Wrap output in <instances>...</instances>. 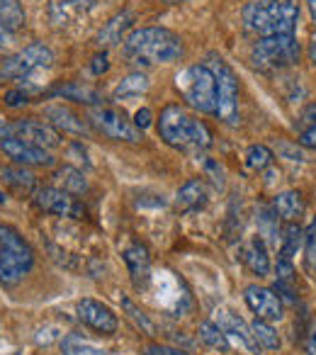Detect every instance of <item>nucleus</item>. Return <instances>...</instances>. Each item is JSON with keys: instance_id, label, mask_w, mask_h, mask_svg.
<instances>
[{"instance_id": "1", "label": "nucleus", "mask_w": 316, "mask_h": 355, "mask_svg": "<svg viewBox=\"0 0 316 355\" xmlns=\"http://www.w3.org/2000/svg\"><path fill=\"white\" fill-rule=\"evenodd\" d=\"M183 40L166 27H141L124 40V56L129 59V64L137 66L173 64L183 59Z\"/></svg>"}, {"instance_id": "2", "label": "nucleus", "mask_w": 316, "mask_h": 355, "mask_svg": "<svg viewBox=\"0 0 316 355\" xmlns=\"http://www.w3.org/2000/svg\"><path fill=\"white\" fill-rule=\"evenodd\" d=\"M158 134L168 146L185 153H202L212 146V129L195 119L188 110L180 105H166L158 117Z\"/></svg>"}, {"instance_id": "3", "label": "nucleus", "mask_w": 316, "mask_h": 355, "mask_svg": "<svg viewBox=\"0 0 316 355\" xmlns=\"http://www.w3.org/2000/svg\"><path fill=\"white\" fill-rule=\"evenodd\" d=\"M243 22L258 37L295 35L299 22L297 0H258L243 8Z\"/></svg>"}, {"instance_id": "4", "label": "nucleus", "mask_w": 316, "mask_h": 355, "mask_svg": "<svg viewBox=\"0 0 316 355\" xmlns=\"http://www.w3.org/2000/svg\"><path fill=\"white\" fill-rule=\"evenodd\" d=\"M175 88L193 110L204 114L217 112V78L209 66L195 64L183 69L175 76Z\"/></svg>"}, {"instance_id": "5", "label": "nucleus", "mask_w": 316, "mask_h": 355, "mask_svg": "<svg viewBox=\"0 0 316 355\" xmlns=\"http://www.w3.org/2000/svg\"><path fill=\"white\" fill-rule=\"evenodd\" d=\"M35 266V253L30 243L12 227L0 224V282L12 287L27 275Z\"/></svg>"}, {"instance_id": "6", "label": "nucleus", "mask_w": 316, "mask_h": 355, "mask_svg": "<svg viewBox=\"0 0 316 355\" xmlns=\"http://www.w3.org/2000/svg\"><path fill=\"white\" fill-rule=\"evenodd\" d=\"M301 46L295 35H275L261 37L253 46V64L261 71H280L290 69L299 61Z\"/></svg>"}, {"instance_id": "7", "label": "nucleus", "mask_w": 316, "mask_h": 355, "mask_svg": "<svg viewBox=\"0 0 316 355\" xmlns=\"http://www.w3.org/2000/svg\"><path fill=\"white\" fill-rule=\"evenodd\" d=\"M204 66H209V71L217 78V117L229 127H236L238 119V80L234 76V71L229 69L227 61L222 59H209Z\"/></svg>"}, {"instance_id": "8", "label": "nucleus", "mask_w": 316, "mask_h": 355, "mask_svg": "<svg viewBox=\"0 0 316 355\" xmlns=\"http://www.w3.org/2000/svg\"><path fill=\"white\" fill-rule=\"evenodd\" d=\"M90 124L98 129L100 134H105L112 141H127V144H139L141 141V129L134 122H129V117L124 112L114 107H105V105H95L90 110Z\"/></svg>"}, {"instance_id": "9", "label": "nucleus", "mask_w": 316, "mask_h": 355, "mask_svg": "<svg viewBox=\"0 0 316 355\" xmlns=\"http://www.w3.org/2000/svg\"><path fill=\"white\" fill-rule=\"evenodd\" d=\"M51 64H54L51 49L37 42V44L25 46V49L17 51L15 56L3 61V66H0V78H10V80L25 78V76H30L32 71L49 69Z\"/></svg>"}, {"instance_id": "10", "label": "nucleus", "mask_w": 316, "mask_h": 355, "mask_svg": "<svg viewBox=\"0 0 316 355\" xmlns=\"http://www.w3.org/2000/svg\"><path fill=\"white\" fill-rule=\"evenodd\" d=\"M76 311H78V319L83 321L88 329L98 331V334H105V336L117 334V329H119L117 316H114V311L109 309L107 304H103V302L93 300V297H83V300L76 304Z\"/></svg>"}, {"instance_id": "11", "label": "nucleus", "mask_w": 316, "mask_h": 355, "mask_svg": "<svg viewBox=\"0 0 316 355\" xmlns=\"http://www.w3.org/2000/svg\"><path fill=\"white\" fill-rule=\"evenodd\" d=\"M32 200H35L37 209H42L46 214H56V217H80L83 214V207L76 202L73 195L61 188H51V185L35 190Z\"/></svg>"}, {"instance_id": "12", "label": "nucleus", "mask_w": 316, "mask_h": 355, "mask_svg": "<svg viewBox=\"0 0 316 355\" xmlns=\"http://www.w3.org/2000/svg\"><path fill=\"white\" fill-rule=\"evenodd\" d=\"M243 300H246L248 309L256 314V319L263 321H280L282 319V300L275 295V290L261 285H248L243 290Z\"/></svg>"}, {"instance_id": "13", "label": "nucleus", "mask_w": 316, "mask_h": 355, "mask_svg": "<svg viewBox=\"0 0 316 355\" xmlns=\"http://www.w3.org/2000/svg\"><path fill=\"white\" fill-rule=\"evenodd\" d=\"M0 148H3V153L8 158H12L20 166H54V156L46 148L25 141V139H17V137L3 139Z\"/></svg>"}, {"instance_id": "14", "label": "nucleus", "mask_w": 316, "mask_h": 355, "mask_svg": "<svg viewBox=\"0 0 316 355\" xmlns=\"http://www.w3.org/2000/svg\"><path fill=\"white\" fill-rule=\"evenodd\" d=\"M12 137L25 139V141L37 144L42 148H54L61 144V134L51 124L37 122V119H20V122H15V134Z\"/></svg>"}, {"instance_id": "15", "label": "nucleus", "mask_w": 316, "mask_h": 355, "mask_svg": "<svg viewBox=\"0 0 316 355\" xmlns=\"http://www.w3.org/2000/svg\"><path fill=\"white\" fill-rule=\"evenodd\" d=\"M124 263L129 268V275L137 290H143L151 280V253L143 243H132L124 248Z\"/></svg>"}, {"instance_id": "16", "label": "nucleus", "mask_w": 316, "mask_h": 355, "mask_svg": "<svg viewBox=\"0 0 316 355\" xmlns=\"http://www.w3.org/2000/svg\"><path fill=\"white\" fill-rule=\"evenodd\" d=\"M209 195H207V185L200 178H193L188 183L180 185V190L175 193V212L180 214H193L207 205Z\"/></svg>"}, {"instance_id": "17", "label": "nucleus", "mask_w": 316, "mask_h": 355, "mask_svg": "<svg viewBox=\"0 0 316 355\" xmlns=\"http://www.w3.org/2000/svg\"><path fill=\"white\" fill-rule=\"evenodd\" d=\"M217 326L224 331L227 336H231V338H236L238 343L243 345L246 350H258V343L256 338H253V331L251 326L246 324V321L241 319V316H236L234 311L229 309H219L217 311Z\"/></svg>"}, {"instance_id": "18", "label": "nucleus", "mask_w": 316, "mask_h": 355, "mask_svg": "<svg viewBox=\"0 0 316 355\" xmlns=\"http://www.w3.org/2000/svg\"><path fill=\"white\" fill-rule=\"evenodd\" d=\"M272 209H275L277 217L285 219V222H297V219L304 214L306 202H304V198H301V193H297V190H282V193H277L275 200H272Z\"/></svg>"}, {"instance_id": "19", "label": "nucleus", "mask_w": 316, "mask_h": 355, "mask_svg": "<svg viewBox=\"0 0 316 355\" xmlns=\"http://www.w3.org/2000/svg\"><path fill=\"white\" fill-rule=\"evenodd\" d=\"M44 117L49 119V124L54 129H61V132H69V134H85L88 132V127H85V122L78 117V114H73L69 107H64V105H51V107L44 110Z\"/></svg>"}, {"instance_id": "20", "label": "nucleus", "mask_w": 316, "mask_h": 355, "mask_svg": "<svg viewBox=\"0 0 316 355\" xmlns=\"http://www.w3.org/2000/svg\"><path fill=\"white\" fill-rule=\"evenodd\" d=\"M243 261L251 268V272H256L258 277L270 275V256H267V246L261 236H253L246 243V251H243Z\"/></svg>"}, {"instance_id": "21", "label": "nucleus", "mask_w": 316, "mask_h": 355, "mask_svg": "<svg viewBox=\"0 0 316 355\" xmlns=\"http://www.w3.org/2000/svg\"><path fill=\"white\" fill-rule=\"evenodd\" d=\"M132 22H134L132 10H124V12H119V15H114L112 20L98 32V44L100 46H117L119 42H122L124 32L132 27Z\"/></svg>"}, {"instance_id": "22", "label": "nucleus", "mask_w": 316, "mask_h": 355, "mask_svg": "<svg viewBox=\"0 0 316 355\" xmlns=\"http://www.w3.org/2000/svg\"><path fill=\"white\" fill-rule=\"evenodd\" d=\"M0 25L8 32H17L25 27V10L20 0H0Z\"/></svg>"}, {"instance_id": "23", "label": "nucleus", "mask_w": 316, "mask_h": 355, "mask_svg": "<svg viewBox=\"0 0 316 355\" xmlns=\"http://www.w3.org/2000/svg\"><path fill=\"white\" fill-rule=\"evenodd\" d=\"M0 175H3V180H6L10 188H15L17 193H22V195L35 193V188H37L35 175H32L30 171H25V168H3Z\"/></svg>"}, {"instance_id": "24", "label": "nucleus", "mask_w": 316, "mask_h": 355, "mask_svg": "<svg viewBox=\"0 0 316 355\" xmlns=\"http://www.w3.org/2000/svg\"><path fill=\"white\" fill-rule=\"evenodd\" d=\"M54 95L64 100H76V103H85V105H98L100 103V95L95 93L93 88L88 85H80V83H66V85H59V88L51 90Z\"/></svg>"}, {"instance_id": "25", "label": "nucleus", "mask_w": 316, "mask_h": 355, "mask_svg": "<svg viewBox=\"0 0 316 355\" xmlns=\"http://www.w3.org/2000/svg\"><path fill=\"white\" fill-rule=\"evenodd\" d=\"M151 80H148L146 73H129L127 78H122L114 88V100H124V98H132V95H141L148 90Z\"/></svg>"}, {"instance_id": "26", "label": "nucleus", "mask_w": 316, "mask_h": 355, "mask_svg": "<svg viewBox=\"0 0 316 355\" xmlns=\"http://www.w3.org/2000/svg\"><path fill=\"white\" fill-rule=\"evenodd\" d=\"M61 353L64 355H107V350L93 345L80 334H69L61 338Z\"/></svg>"}, {"instance_id": "27", "label": "nucleus", "mask_w": 316, "mask_h": 355, "mask_svg": "<svg viewBox=\"0 0 316 355\" xmlns=\"http://www.w3.org/2000/svg\"><path fill=\"white\" fill-rule=\"evenodd\" d=\"M54 178L59 180L61 185H64L61 190H66V193H71V195H83L85 190H88V183H85L83 173H80L78 168H73V166L59 168Z\"/></svg>"}, {"instance_id": "28", "label": "nucleus", "mask_w": 316, "mask_h": 355, "mask_svg": "<svg viewBox=\"0 0 316 355\" xmlns=\"http://www.w3.org/2000/svg\"><path fill=\"white\" fill-rule=\"evenodd\" d=\"M200 338L204 340V345H209L212 350H219V353H229V338L222 329L217 326V321H202L200 324Z\"/></svg>"}, {"instance_id": "29", "label": "nucleus", "mask_w": 316, "mask_h": 355, "mask_svg": "<svg viewBox=\"0 0 316 355\" xmlns=\"http://www.w3.org/2000/svg\"><path fill=\"white\" fill-rule=\"evenodd\" d=\"M251 331H253V338H256L258 348H263V350H277L280 348V336H277V331L270 326V321L256 319L251 324Z\"/></svg>"}, {"instance_id": "30", "label": "nucleus", "mask_w": 316, "mask_h": 355, "mask_svg": "<svg viewBox=\"0 0 316 355\" xmlns=\"http://www.w3.org/2000/svg\"><path fill=\"white\" fill-rule=\"evenodd\" d=\"M301 246H304V232L299 229V224L287 222L285 232H282V236H280V256L292 258Z\"/></svg>"}, {"instance_id": "31", "label": "nucleus", "mask_w": 316, "mask_h": 355, "mask_svg": "<svg viewBox=\"0 0 316 355\" xmlns=\"http://www.w3.org/2000/svg\"><path fill=\"white\" fill-rule=\"evenodd\" d=\"M243 158H246V166L251 168V171H265L275 156H272V151L265 144H251V146L246 148V153H243Z\"/></svg>"}, {"instance_id": "32", "label": "nucleus", "mask_w": 316, "mask_h": 355, "mask_svg": "<svg viewBox=\"0 0 316 355\" xmlns=\"http://www.w3.org/2000/svg\"><path fill=\"white\" fill-rule=\"evenodd\" d=\"M277 214L275 209H261V214H258V236L265 241V239H270L272 243L277 246V239H280V227H277Z\"/></svg>"}, {"instance_id": "33", "label": "nucleus", "mask_w": 316, "mask_h": 355, "mask_svg": "<svg viewBox=\"0 0 316 355\" xmlns=\"http://www.w3.org/2000/svg\"><path fill=\"white\" fill-rule=\"evenodd\" d=\"M122 309H124V314L134 321V326H137V329H141L143 334H148V336L156 334V326H153V321L148 319V314H143V311L139 309V306L134 304L129 297H124V300H122Z\"/></svg>"}, {"instance_id": "34", "label": "nucleus", "mask_w": 316, "mask_h": 355, "mask_svg": "<svg viewBox=\"0 0 316 355\" xmlns=\"http://www.w3.org/2000/svg\"><path fill=\"white\" fill-rule=\"evenodd\" d=\"M304 256H306V268L314 270L316 268V219L304 232Z\"/></svg>"}, {"instance_id": "35", "label": "nucleus", "mask_w": 316, "mask_h": 355, "mask_svg": "<svg viewBox=\"0 0 316 355\" xmlns=\"http://www.w3.org/2000/svg\"><path fill=\"white\" fill-rule=\"evenodd\" d=\"M277 282H285V285H292V280H295V268H292V261L285 256H280V261H277Z\"/></svg>"}, {"instance_id": "36", "label": "nucleus", "mask_w": 316, "mask_h": 355, "mask_svg": "<svg viewBox=\"0 0 316 355\" xmlns=\"http://www.w3.org/2000/svg\"><path fill=\"white\" fill-rule=\"evenodd\" d=\"M90 71H93L95 76H103L109 71V59H107V51H100V54L93 56V61H90Z\"/></svg>"}, {"instance_id": "37", "label": "nucleus", "mask_w": 316, "mask_h": 355, "mask_svg": "<svg viewBox=\"0 0 316 355\" xmlns=\"http://www.w3.org/2000/svg\"><path fill=\"white\" fill-rule=\"evenodd\" d=\"M30 103V95L25 93V90H10V93H6V105L8 107H22V105Z\"/></svg>"}, {"instance_id": "38", "label": "nucleus", "mask_w": 316, "mask_h": 355, "mask_svg": "<svg viewBox=\"0 0 316 355\" xmlns=\"http://www.w3.org/2000/svg\"><path fill=\"white\" fill-rule=\"evenodd\" d=\"M134 124H137L141 132H143V129H148L153 124V112L148 107H141L137 114H134Z\"/></svg>"}, {"instance_id": "39", "label": "nucleus", "mask_w": 316, "mask_h": 355, "mask_svg": "<svg viewBox=\"0 0 316 355\" xmlns=\"http://www.w3.org/2000/svg\"><path fill=\"white\" fill-rule=\"evenodd\" d=\"M299 144L304 148H314V151H316V124H311V127H306L304 132H301Z\"/></svg>"}, {"instance_id": "40", "label": "nucleus", "mask_w": 316, "mask_h": 355, "mask_svg": "<svg viewBox=\"0 0 316 355\" xmlns=\"http://www.w3.org/2000/svg\"><path fill=\"white\" fill-rule=\"evenodd\" d=\"M204 166H207V173H212L214 185H217V188H224V171H222V166H219V163H214V161H204Z\"/></svg>"}, {"instance_id": "41", "label": "nucleus", "mask_w": 316, "mask_h": 355, "mask_svg": "<svg viewBox=\"0 0 316 355\" xmlns=\"http://www.w3.org/2000/svg\"><path fill=\"white\" fill-rule=\"evenodd\" d=\"M280 153H282L285 158H290V161H306L304 153H301L297 146H292V144H282V146H280Z\"/></svg>"}, {"instance_id": "42", "label": "nucleus", "mask_w": 316, "mask_h": 355, "mask_svg": "<svg viewBox=\"0 0 316 355\" xmlns=\"http://www.w3.org/2000/svg\"><path fill=\"white\" fill-rule=\"evenodd\" d=\"M146 355H188V353L178 348H168V345H151L146 350Z\"/></svg>"}, {"instance_id": "43", "label": "nucleus", "mask_w": 316, "mask_h": 355, "mask_svg": "<svg viewBox=\"0 0 316 355\" xmlns=\"http://www.w3.org/2000/svg\"><path fill=\"white\" fill-rule=\"evenodd\" d=\"M12 134H15V122L0 119V141H3V139H10Z\"/></svg>"}, {"instance_id": "44", "label": "nucleus", "mask_w": 316, "mask_h": 355, "mask_svg": "<svg viewBox=\"0 0 316 355\" xmlns=\"http://www.w3.org/2000/svg\"><path fill=\"white\" fill-rule=\"evenodd\" d=\"M98 0H66V6L78 8V10H93Z\"/></svg>"}, {"instance_id": "45", "label": "nucleus", "mask_w": 316, "mask_h": 355, "mask_svg": "<svg viewBox=\"0 0 316 355\" xmlns=\"http://www.w3.org/2000/svg\"><path fill=\"white\" fill-rule=\"evenodd\" d=\"M12 42V32H8L6 27L0 25V49H6V46H10Z\"/></svg>"}, {"instance_id": "46", "label": "nucleus", "mask_w": 316, "mask_h": 355, "mask_svg": "<svg viewBox=\"0 0 316 355\" xmlns=\"http://www.w3.org/2000/svg\"><path fill=\"white\" fill-rule=\"evenodd\" d=\"M301 122L316 124V105H309V107L304 110V114H301ZM311 124H309V127H311Z\"/></svg>"}, {"instance_id": "47", "label": "nucleus", "mask_w": 316, "mask_h": 355, "mask_svg": "<svg viewBox=\"0 0 316 355\" xmlns=\"http://www.w3.org/2000/svg\"><path fill=\"white\" fill-rule=\"evenodd\" d=\"M306 348H309V355H316V326L311 329L309 334V343H306Z\"/></svg>"}, {"instance_id": "48", "label": "nucleus", "mask_w": 316, "mask_h": 355, "mask_svg": "<svg viewBox=\"0 0 316 355\" xmlns=\"http://www.w3.org/2000/svg\"><path fill=\"white\" fill-rule=\"evenodd\" d=\"M309 61L316 66V37L311 40V44H309Z\"/></svg>"}, {"instance_id": "49", "label": "nucleus", "mask_w": 316, "mask_h": 355, "mask_svg": "<svg viewBox=\"0 0 316 355\" xmlns=\"http://www.w3.org/2000/svg\"><path fill=\"white\" fill-rule=\"evenodd\" d=\"M309 3V10H311V17L316 20V0H306Z\"/></svg>"}, {"instance_id": "50", "label": "nucleus", "mask_w": 316, "mask_h": 355, "mask_svg": "<svg viewBox=\"0 0 316 355\" xmlns=\"http://www.w3.org/2000/svg\"><path fill=\"white\" fill-rule=\"evenodd\" d=\"M168 6H180V3H185V0H166Z\"/></svg>"}, {"instance_id": "51", "label": "nucleus", "mask_w": 316, "mask_h": 355, "mask_svg": "<svg viewBox=\"0 0 316 355\" xmlns=\"http://www.w3.org/2000/svg\"><path fill=\"white\" fill-rule=\"evenodd\" d=\"M8 202V198H6V193H3V190H0V205H6Z\"/></svg>"}, {"instance_id": "52", "label": "nucleus", "mask_w": 316, "mask_h": 355, "mask_svg": "<svg viewBox=\"0 0 316 355\" xmlns=\"http://www.w3.org/2000/svg\"><path fill=\"white\" fill-rule=\"evenodd\" d=\"M12 355H17V353H12Z\"/></svg>"}]
</instances>
